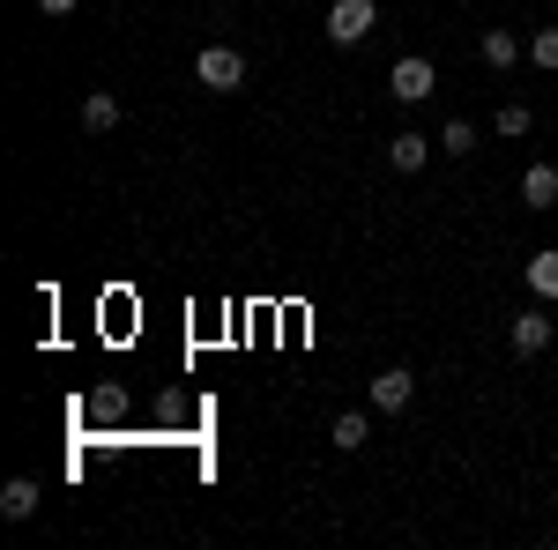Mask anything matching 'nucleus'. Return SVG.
I'll return each mask as SVG.
<instances>
[{"label": "nucleus", "mask_w": 558, "mask_h": 550, "mask_svg": "<svg viewBox=\"0 0 558 550\" xmlns=\"http://www.w3.org/2000/svg\"><path fill=\"white\" fill-rule=\"evenodd\" d=\"M194 83L216 89V97L246 89V52H239V45H202V52H194Z\"/></svg>", "instance_id": "f257e3e1"}, {"label": "nucleus", "mask_w": 558, "mask_h": 550, "mask_svg": "<svg viewBox=\"0 0 558 550\" xmlns=\"http://www.w3.org/2000/svg\"><path fill=\"white\" fill-rule=\"evenodd\" d=\"M380 30V0H336L328 8V45H365Z\"/></svg>", "instance_id": "f03ea898"}, {"label": "nucleus", "mask_w": 558, "mask_h": 550, "mask_svg": "<svg viewBox=\"0 0 558 550\" xmlns=\"http://www.w3.org/2000/svg\"><path fill=\"white\" fill-rule=\"evenodd\" d=\"M387 89H395L402 105H425L432 89H439V68H432L425 52H410V60H395V75H387Z\"/></svg>", "instance_id": "7ed1b4c3"}, {"label": "nucleus", "mask_w": 558, "mask_h": 550, "mask_svg": "<svg viewBox=\"0 0 558 550\" xmlns=\"http://www.w3.org/2000/svg\"><path fill=\"white\" fill-rule=\"evenodd\" d=\"M410 394H417V380H410L402 365H387V372H373V394H365V402H373L380 417H402V410H410Z\"/></svg>", "instance_id": "20e7f679"}, {"label": "nucleus", "mask_w": 558, "mask_h": 550, "mask_svg": "<svg viewBox=\"0 0 558 550\" xmlns=\"http://www.w3.org/2000/svg\"><path fill=\"white\" fill-rule=\"evenodd\" d=\"M521 209H558V164L521 171Z\"/></svg>", "instance_id": "39448f33"}, {"label": "nucleus", "mask_w": 558, "mask_h": 550, "mask_svg": "<svg viewBox=\"0 0 558 550\" xmlns=\"http://www.w3.org/2000/svg\"><path fill=\"white\" fill-rule=\"evenodd\" d=\"M507 342H514V357H544L551 350V320L544 313H521L514 328H507Z\"/></svg>", "instance_id": "423d86ee"}, {"label": "nucleus", "mask_w": 558, "mask_h": 550, "mask_svg": "<svg viewBox=\"0 0 558 550\" xmlns=\"http://www.w3.org/2000/svg\"><path fill=\"white\" fill-rule=\"evenodd\" d=\"M38 476H8V484H0V513H8V521H31V513H38Z\"/></svg>", "instance_id": "0eeeda50"}, {"label": "nucleus", "mask_w": 558, "mask_h": 550, "mask_svg": "<svg viewBox=\"0 0 558 550\" xmlns=\"http://www.w3.org/2000/svg\"><path fill=\"white\" fill-rule=\"evenodd\" d=\"M425 157H432L425 134H395V142H387V164L402 171V179H410V171H425Z\"/></svg>", "instance_id": "6e6552de"}, {"label": "nucleus", "mask_w": 558, "mask_h": 550, "mask_svg": "<svg viewBox=\"0 0 558 550\" xmlns=\"http://www.w3.org/2000/svg\"><path fill=\"white\" fill-rule=\"evenodd\" d=\"M83 127H89V134H112V127H120V97H112V89L83 97Z\"/></svg>", "instance_id": "1a4fd4ad"}, {"label": "nucleus", "mask_w": 558, "mask_h": 550, "mask_svg": "<svg viewBox=\"0 0 558 550\" xmlns=\"http://www.w3.org/2000/svg\"><path fill=\"white\" fill-rule=\"evenodd\" d=\"M328 439H336V447H343V454H357V447H365V439H373V417H365V410H343V417H336V431H328Z\"/></svg>", "instance_id": "9d476101"}, {"label": "nucleus", "mask_w": 558, "mask_h": 550, "mask_svg": "<svg viewBox=\"0 0 558 550\" xmlns=\"http://www.w3.org/2000/svg\"><path fill=\"white\" fill-rule=\"evenodd\" d=\"M521 276H529V291H536V297H558V246H551V254H529Z\"/></svg>", "instance_id": "9b49d317"}, {"label": "nucleus", "mask_w": 558, "mask_h": 550, "mask_svg": "<svg viewBox=\"0 0 558 550\" xmlns=\"http://www.w3.org/2000/svg\"><path fill=\"white\" fill-rule=\"evenodd\" d=\"M514 60H521L514 30H484V68H514Z\"/></svg>", "instance_id": "f8f14e48"}, {"label": "nucleus", "mask_w": 558, "mask_h": 550, "mask_svg": "<svg viewBox=\"0 0 558 550\" xmlns=\"http://www.w3.org/2000/svg\"><path fill=\"white\" fill-rule=\"evenodd\" d=\"M432 142H439L447 157H470V149H476V127H470V120H447V127L432 134Z\"/></svg>", "instance_id": "ddd939ff"}, {"label": "nucleus", "mask_w": 558, "mask_h": 550, "mask_svg": "<svg viewBox=\"0 0 558 550\" xmlns=\"http://www.w3.org/2000/svg\"><path fill=\"white\" fill-rule=\"evenodd\" d=\"M529 60H536L544 75H558V23H544V30L529 38Z\"/></svg>", "instance_id": "4468645a"}, {"label": "nucleus", "mask_w": 558, "mask_h": 550, "mask_svg": "<svg viewBox=\"0 0 558 550\" xmlns=\"http://www.w3.org/2000/svg\"><path fill=\"white\" fill-rule=\"evenodd\" d=\"M492 127H499V134H514V142H521V134L536 127V112H529V105H499V120H492Z\"/></svg>", "instance_id": "2eb2a0df"}, {"label": "nucleus", "mask_w": 558, "mask_h": 550, "mask_svg": "<svg viewBox=\"0 0 558 550\" xmlns=\"http://www.w3.org/2000/svg\"><path fill=\"white\" fill-rule=\"evenodd\" d=\"M45 15H75V8H83V0H38Z\"/></svg>", "instance_id": "dca6fc26"}]
</instances>
